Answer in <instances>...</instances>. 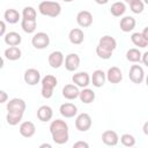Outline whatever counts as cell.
Listing matches in <instances>:
<instances>
[{"mask_svg": "<svg viewBox=\"0 0 148 148\" xmlns=\"http://www.w3.org/2000/svg\"><path fill=\"white\" fill-rule=\"evenodd\" d=\"M50 133L52 135V140L57 145H65L69 139L68 125L65 120L56 119L50 124Z\"/></svg>", "mask_w": 148, "mask_h": 148, "instance_id": "cell-1", "label": "cell"}, {"mask_svg": "<svg viewBox=\"0 0 148 148\" xmlns=\"http://www.w3.org/2000/svg\"><path fill=\"white\" fill-rule=\"evenodd\" d=\"M38 12L49 17H57L61 13V6L57 1H50V0H44L38 5Z\"/></svg>", "mask_w": 148, "mask_h": 148, "instance_id": "cell-2", "label": "cell"}, {"mask_svg": "<svg viewBox=\"0 0 148 148\" xmlns=\"http://www.w3.org/2000/svg\"><path fill=\"white\" fill-rule=\"evenodd\" d=\"M40 83H42V90H40V94L44 98L49 99L53 96V89L57 87L58 84V80L54 75H51V74H47L45 75L42 80H40Z\"/></svg>", "mask_w": 148, "mask_h": 148, "instance_id": "cell-3", "label": "cell"}, {"mask_svg": "<svg viewBox=\"0 0 148 148\" xmlns=\"http://www.w3.org/2000/svg\"><path fill=\"white\" fill-rule=\"evenodd\" d=\"M31 44L37 50H44L50 45V37L46 32L39 31L35 34L31 38Z\"/></svg>", "mask_w": 148, "mask_h": 148, "instance_id": "cell-4", "label": "cell"}, {"mask_svg": "<svg viewBox=\"0 0 148 148\" xmlns=\"http://www.w3.org/2000/svg\"><path fill=\"white\" fill-rule=\"evenodd\" d=\"M91 124H92L91 117H90V114H88L86 112L77 114L75 118V127L80 132H87L88 130H90Z\"/></svg>", "mask_w": 148, "mask_h": 148, "instance_id": "cell-5", "label": "cell"}, {"mask_svg": "<svg viewBox=\"0 0 148 148\" xmlns=\"http://www.w3.org/2000/svg\"><path fill=\"white\" fill-rule=\"evenodd\" d=\"M128 77L130 80L135 83V84H140L143 82L145 80V71L140 65H132L128 72Z\"/></svg>", "mask_w": 148, "mask_h": 148, "instance_id": "cell-6", "label": "cell"}, {"mask_svg": "<svg viewBox=\"0 0 148 148\" xmlns=\"http://www.w3.org/2000/svg\"><path fill=\"white\" fill-rule=\"evenodd\" d=\"M23 80L29 86H36L37 83L40 82L42 77H40V73L38 69L36 68H28L25 72H24V75H23Z\"/></svg>", "mask_w": 148, "mask_h": 148, "instance_id": "cell-7", "label": "cell"}, {"mask_svg": "<svg viewBox=\"0 0 148 148\" xmlns=\"http://www.w3.org/2000/svg\"><path fill=\"white\" fill-rule=\"evenodd\" d=\"M72 81L79 88H87L91 82V77L87 72H77V73L73 74Z\"/></svg>", "mask_w": 148, "mask_h": 148, "instance_id": "cell-8", "label": "cell"}, {"mask_svg": "<svg viewBox=\"0 0 148 148\" xmlns=\"http://www.w3.org/2000/svg\"><path fill=\"white\" fill-rule=\"evenodd\" d=\"M47 61H49V65L53 69H58V68H60L64 65L65 57H64V54H62L61 51H53V52H51L49 54Z\"/></svg>", "mask_w": 148, "mask_h": 148, "instance_id": "cell-9", "label": "cell"}, {"mask_svg": "<svg viewBox=\"0 0 148 148\" xmlns=\"http://www.w3.org/2000/svg\"><path fill=\"white\" fill-rule=\"evenodd\" d=\"M18 131H20V134L23 136V138H32L36 133V126L32 121H29V120H25V121H22L20 124V127H18Z\"/></svg>", "mask_w": 148, "mask_h": 148, "instance_id": "cell-10", "label": "cell"}, {"mask_svg": "<svg viewBox=\"0 0 148 148\" xmlns=\"http://www.w3.org/2000/svg\"><path fill=\"white\" fill-rule=\"evenodd\" d=\"M7 111H12V112H22L24 113L27 104L22 98H12L9 102H7Z\"/></svg>", "mask_w": 148, "mask_h": 148, "instance_id": "cell-11", "label": "cell"}, {"mask_svg": "<svg viewBox=\"0 0 148 148\" xmlns=\"http://www.w3.org/2000/svg\"><path fill=\"white\" fill-rule=\"evenodd\" d=\"M76 23L81 28H88L92 24V15L89 10H80L76 15Z\"/></svg>", "mask_w": 148, "mask_h": 148, "instance_id": "cell-12", "label": "cell"}, {"mask_svg": "<svg viewBox=\"0 0 148 148\" xmlns=\"http://www.w3.org/2000/svg\"><path fill=\"white\" fill-rule=\"evenodd\" d=\"M80 57L76 53H69L65 57V68L68 72H75L80 66Z\"/></svg>", "mask_w": 148, "mask_h": 148, "instance_id": "cell-13", "label": "cell"}, {"mask_svg": "<svg viewBox=\"0 0 148 148\" xmlns=\"http://www.w3.org/2000/svg\"><path fill=\"white\" fill-rule=\"evenodd\" d=\"M102 141L105 146L114 147V146H117V143L119 141V136H118L117 132H114L112 130H106L102 133Z\"/></svg>", "mask_w": 148, "mask_h": 148, "instance_id": "cell-14", "label": "cell"}, {"mask_svg": "<svg viewBox=\"0 0 148 148\" xmlns=\"http://www.w3.org/2000/svg\"><path fill=\"white\" fill-rule=\"evenodd\" d=\"M80 91H81V90L79 89V87H77L76 84L68 83V84L64 86L61 94H62V96H64L66 99L72 101V99H75V98H77V97H79Z\"/></svg>", "mask_w": 148, "mask_h": 148, "instance_id": "cell-15", "label": "cell"}, {"mask_svg": "<svg viewBox=\"0 0 148 148\" xmlns=\"http://www.w3.org/2000/svg\"><path fill=\"white\" fill-rule=\"evenodd\" d=\"M59 112L65 118H73L77 114V106L73 103H62L59 108Z\"/></svg>", "mask_w": 148, "mask_h": 148, "instance_id": "cell-16", "label": "cell"}, {"mask_svg": "<svg viewBox=\"0 0 148 148\" xmlns=\"http://www.w3.org/2000/svg\"><path fill=\"white\" fill-rule=\"evenodd\" d=\"M106 80L110 82V83H113V84H117L119 83L121 80H123V72L120 71L119 67L117 66H112L108 69L106 72Z\"/></svg>", "mask_w": 148, "mask_h": 148, "instance_id": "cell-17", "label": "cell"}, {"mask_svg": "<svg viewBox=\"0 0 148 148\" xmlns=\"http://www.w3.org/2000/svg\"><path fill=\"white\" fill-rule=\"evenodd\" d=\"M53 117V110L51 106L49 105H42L38 108L37 110V118L43 121V123H46V121H50Z\"/></svg>", "mask_w": 148, "mask_h": 148, "instance_id": "cell-18", "label": "cell"}, {"mask_svg": "<svg viewBox=\"0 0 148 148\" xmlns=\"http://www.w3.org/2000/svg\"><path fill=\"white\" fill-rule=\"evenodd\" d=\"M91 77V83L94 87L96 88H101L104 86L105 81H106V73H104L102 69H96L92 72Z\"/></svg>", "mask_w": 148, "mask_h": 148, "instance_id": "cell-19", "label": "cell"}, {"mask_svg": "<svg viewBox=\"0 0 148 148\" xmlns=\"http://www.w3.org/2000/svg\"><path fill=\"white\" fill-rule=\"evenodd\" d=\"M135 24H136V21L133 16H124L120 18V22H119V27H120V30L124 31V32H130L132 31L134 28H135Z\"/></svg>", "mask_w": 148, "mask_h": 148, "instance_id": "cell-20", "label": "cell"}, {"mask_svg": "<svg viewBox=\"0 0 148 148\" xmlns=\"http://www.w3.org/2000/svg\"><path fill=\"white\" fill-rule=\"evenodd\" d=\"M3 40L8 46H17L22 42V37L16 31H9L3 36Z\"/></svg>", "mask_w": 148, "mask_h": 148, "instance_id": "cell-21", "label": "cell"}, {"mask_svg": "<svg viewBox=\"0 0 148 148\" xmlns=\"http://www.w3.org/2000/svg\"><path fill=\"white\" fill-rule=\"evenodd\" d=\"M3 56L9 61H16L22 57V51L18 46H9L5 50Z\"/></svg>", "mask_w": 148, "mask_h": 148, "instance_id": "cell-22", "label": "cell"}, {"mask_svg": "<svg viewBox=\"0 0 148 148\" xmlns=\"http://www.w3.org/2000/svg\"><path fill=\"white\" fill-rule=\"evenodd\" d=\"M3 20H5L7 23H9V24H15V23H17L20 20H22V18H21V14H20L16 9H14V8H8V9H6L5 13H3Z\"/></svg>", "mask_w": 148, "mask_h": 148, "instance_id": "cell-23", "label": "cell"}, {"mask_svg": "<svg viewBox=\"0 0 148 148\" xmlns=\"http://www.w3.org/2000/svg\"><path fill=\"white\" fill-rule=\"evenodd\" d=\"M68 39L72 44L74 45H79L84 40V34L80 28H74L69 31L68 34Z\"/></svg>", "mask_w": 148, "mask_h": 148, "instance_id": "cell-24", "label": "cell"}, {"mask_svg": "<svg viewBox=\"0 0 148 148\" xmlns=\"http://www.w3.org/2000/svg\"><path fill=\"white\" fill-rule=\"evenodd\" d=\"M95 91L92 89H89L88 87L87 88H82V90L80 91V95H79V98L80 101L83 103V104H90L95 101Z\"/></svg>", "mask_w": 148, "mask_h": 148, "instance_id": "cell-25", "label": "cell"}, {"mask_svg": "<svg viewBox=\"0 0 148 148\" xmlns=\"http://www.w3.org/2000/svg\"><path fill=\"white\" fill-rule=\"evenodd\" d=\"M126 12V5L121 1H117V2H113L110 7V13L114 16V17H120L125 14Z\"/></svg>", "mask_w": 148, "mask_h": 148, "instance_id": "cell-26", "label": "cell"}, {"mask_svg": "<svg viewBox=\"0 0 148 148\" xmlns=\"http://www.w3.org/2000/svg\"><path fill=\"white\" fill-rule=\"evenodd\" d=\"M22 112H12V111H7V116H6V121L8 125L10 126H16L21 123L22 118H23Z\"/></svg>", "mask_w": 148, "mask_h": 148, "instance_id": "cell-27", "label": "cell"}, {"mask_svg": "<svg viewBox=\"0 0 148 148\" xmlns=\"http://www.w3.org/2000/svg\"><path fill=\"white\" fill-rule=\"evenodd\" d=\"M21 28L25 34H34L37 28V21L36 20H21Z\"/></svg>", "mask_w": 148, "mask_h": 148, "instance_id": "cell-28", "label": "cell"}, {"mask_svg": "<svg viewBox=\"0 0 148 148\" xmlns=\"http://www.w3.org/2000/svg\"><path fill=\"white\" fill-rule=\"evenodd\" d=\"M131 40L139 49H143V47H147L148 46V40L143 37L142 32H134V34H132Z\"/></svg>", "mask_w": 148, "mask_h": 148, "instance_id": "cell-29", "label": "cell"}, {"mask_svg": "<svg viewBox=\"0 0 148 148\" xmlns=\"http://www.w3.org/2000/svg\"><path fill=\"white\" fill-rule=\"evenodd\" d=\"M98 44L102 45V46H104V47H106V49H110V50H112V51H114L116 47H117V42H116V39H114L112 36H109V35L102 36V37L99 38V40H98Z\"/></svg>", "mask_w": 148, "mask_h": 148, "instance_id": "cell-30", "label": "cell"}, {"mask_svg": "<svg viewBox=\"0 0 148 148\" xmlns=\"http://www.w3.org/2000/svg\"><path fill=\"white\" fill-rule=\"evenodd\" d=\"M141 58H142V53L140 52L139 49L133 47V49L127 50V52H126V59L130 62H140Z\"/></svg>", "mask_w": 148, "mask_h": 148, "instance_id": "cell-31", "label": "cell"}, {"mask_svg": "<svg viewBox=\"0 0 148 148\" xmlns=\"http://www.w3.org/2000/svg\"><path fill=\"white\" fill-rule=\"evenodd\" d=\"M112 53H113L112 50L106 49V47H104V46H102V45H99V44L96 46V54H97L101 59L108 60V59H110V58L112 57Z\"/></svg>", "mask_w": 148, "mask_h": 148, "instance_id": "cell-32", "label": "cell"}, {"mask_svg": "<svg viewBox=\"0 0 148 148\" xmlns=\"http://www.w3.org/2000/svg\"><path fill=\"white\" fill-rule=\"evenodd\" d=\"M37 17V12L34 7L31 6H25L22 10V18H27V20H36Z\"/></svg>", "mask_w": 148, "mask_h": 148, "instance_id": "cell-33", "label": "cell"}, {"mask_svg": "<svg viewBox=\"0 0 148 148\" xmlns=\"http://www.w3.org/2000/svg\"><path fill=\"white\" fill-rule=\"evenodd\" d=\"M120 142L125 147H134L135 146V138L130 133H125L120 136Z\"/></svg>", "mask_w": 148, "mask_h": 148, "instance_id": "cell-34", "label": "cell"}, {"mask_svg": "<svg viewBox=\"0 0 148 148\" xmlns=\"http://www.w3.org/2000/svg\"><path fill=\"white\" fill-rule=\"evenodd\" d=\"M130 8L134 14H141L145 9V2L142 0H133L130 3Z\"/></svg>", "mask_w": 148, "mask_h": 148, "instance_id": "cell-35", "label": "cell"}, {"mask_svg": "<svg viewBox=\"0 0 148 148\" xmlns=\"http://www.w3.org/2000/svg\"><path fill=\"white\" fill-rule=\"evenodd\" d=\"M74 148H89V143L86 141H77L73 145Z\"/></svg>", "mask_w": 148, "mask_h": 148, "instance_id": "cell-36", "label": "cell"}, {"mask_svg": "<svg viewBox=\"0 0 148 148\" xmlns=\"http://www.w3.org/2000/svg\"><path fill=\"white\" fill-rule=\"evenodd\" d=\"M8 99V95L5 90H0V103H6Z\"/></svg>", "mask_w": 148, "mask_h": 148, "instance_id": "cell-37", "label": "cell"}, {"mask_svg": "<svg viewBox=\"0 0 148 148\" xmlns=\"http://www.w3.org/2000/svg\"><path fill=\"white\" fill-rule=\"evenodd\" d=\"M0 27H1V29H0V36H5L7 34L6 32V21L5 20H2L0 22Z\"/></svg>", "mask_w": 148, "mask_h": 148, "instance_id": "cell-38", "label": "cell"}, {"mask_svg": "<svg viewBox=\"0 0 148 148\" xmlns=\"http://www.w3.org/2000/svg\"><path fill=\"white\" fill-rule=\"evenodd\" d=\"M141 61L143 62V65H146L148 67V51H146L145 53H142V58H141Z\"/></svg>", "mask_w": 148, "mask_h": 148, "instance_id": "cell-39", "label": "cell"}, {"mask_svg": "<svg viewBox=\"0 0 148 148\" xmlns=\"http://www.w3.org/2000/svg\"><path fill=\"white\" fill-rule=\"evenodd\" d=\"M142 132H143V134L148 135V121H146V123L143 124V126H142Z\"/></svg>", "mask_w": 148, "mask_h": 148, "instance_id": "cell-40", "label": "cell"}, {"mask_svg": "<svg viewBox=\"0 0 148 148\" xmlns=\"http://www.w3.org/2000/svg\"><path fill=\"white\" fill-rule=\"evenodd\" d=\"M142 35H143V37L148 40V27H146V28L142 30Z\"/></svg>", "mask_w": 148, "mask_h": 148, "instance_id": "cell-41", "label": "cell"}, {"mask_svg": "<svg viewBox=\"0 0 148 148\" xmlns=\"http://www.w3.org/2000/svg\"><path fill=\"white\" fill-rule=\"evenodd\" d=\"M95 2L97 5H106L109 2V0H95Z\"/></svg>", "mask_w": 148, "mask_h": 148, "instance_id": "cell-42", "label": "cell"}, {"mask_svg": "<svg viewBox=\"0 0 148 148\" xmlns=\"http://www.w3.org/2000/svg\"><path fill=\"white\" fill-rule=\"evenodd\" d=\"M39 148H52V145H50V143H42L39 146Z\"/></svg>", "mask_w": 148, "mask_h": 148, "instance_id": "cell-43", "label": "cell"}, {"mask_svg": "<svg viewBox=\"0 0 148 148\" xmlns=\"http://www.w3.org/2000/svg\"><path fill=\"white\" fill-rule=\"evenodd\" d=\"M145 81H146V84H147V87H148V75L145 77Z\"/></svg>", "mask_w": 148, "mask_h": 148, "instance_id": "cell-44", "label": "cell"}, {"mask_svg": "<svg viewBox=\"0 0 148 148\" xmlns=\"http://www.w3.org/2000/svg\"><path fill=\"white\" fill-rule=\"evenodd\" d=\"M124 1H125V2H126V3H128V5H130V3H131V2H132V1H133V0H124Z\"/></svg>", "mask_w": 148, "mask_h": 148, "instance_id": "cell-45", "label": "cell"}, {"mask_svg": "<svg viewBox=\"0 0 148 148\" xmlns=\"http://www.w3.org/2000/svg\"><path fill=\"white\" fill-rule=\"evenodd\" d=\"M64 2H72V1H74V0H62Z\"/></svg>", "mask_w": 148, "mask_h": 148, "instance_id": "cell-46", "label": "cell"}, {"mask_svg": "<svg viewBox=\"0 0 148 148\" xmlns=\"http://www.w3.org/2000/svg\"><path fill=\"white\" fill-rule=\"evenodd\" d=\"M142 1H143L145 3H147V5H148V0H142Z\"/></svg>", "mask_w": 148, "mask_h": 148, "instance_id": "cell-47", "label": "cell"}]
</instances>
